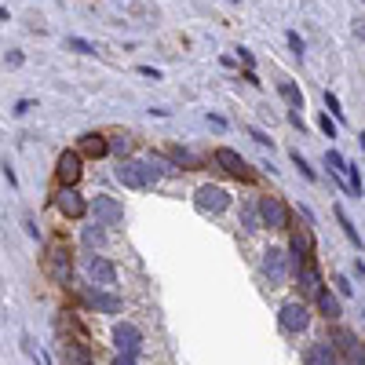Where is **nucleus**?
<instances>
[{
    "label": "nucleus",
    "instance_id": "6",
    "mask_svg": "<svg viewBox=\"0 0 365 365\" xmlns=\"http://www.w3.org/2000/svg\"><path fill=\"white\" fill-rule=\"evenodd\" d=\"M277 325H282L285 333H304L311 325V311L304 299H289V304H282V311H277Z\"/></svg>",
    "mask_w": 365,
    "mask_h": 365
},
{
    "label": "nucleus",
    "instance_id": "5",
    "mask_svg": "<svg viewBox=\"0 0 365 365\" xmlns=\"http://www.w3.org/2000/svg\"><path fill=\"white\" fill-rule=\"evenodd\" d=\"M88 208H92V216H95L99 227H121L124 223V205L117 198H110V194H95Z\"/></svg>",
    "mask_w": 365,
    "mask_h": 365
},
{
    "label": "nucleus",
    "instance_id": "11",
    "mask_svg": "<svg viewBox=\"0 0 365 365\" xmlns=\"http://www.w3.org/2000/svg\"><path fill=\"white\" fill-rule=\"evenodd\" d=\"M296 285H299V296H307V299H314L321 289H325V282H321V270L314 267V260H304L296 270Z\"/></svg>",
    "mask_w": 365,
    "mask_h": 365
},
{
    "label": "nucleus",
    "instance_id": "32",
    "mask_svg": "<svg viewBox=\"0 0 365 365\" xmlns=\"http://www.w3.org/2000/svg\"><path fill=\"white\" fill-rule=\"evenodd\" d=\"M172 157H176V164H190V168H194V164H201L194 154H190V150H176V154H172Z\"/></svg>",
    "mask_w": 365,
    "mask_h": 365
},
{
    "label": "nucleus",
    "instance_id": "27",
    "mask_svg": "<svg viewBox=\"0 0 365 365\" xmlns=\"http://www.w3.org/2000/svg\"><path fill=\"white\" fill-rule=\"evenodd\" d=\"M336 220H340V227H343V234H347V238H351V241H354V245L361 249V234H358V227H354V223L347 220V212H343V208H336Z\"/></svg>",
    "mask_w": 365,
    "mask_h": 365
},
{
    "label": "nucleus",
    "instance_id": "34",
    "mask_svg": "<svg viewBox=\"0 0 365 365\" xmlns=\"http://www.w3.org/2000/svg\"><path fill=\"white\" fill-rule=\"evenodd\" d=\"M249 136H252L256 143H260V146H270V150H274V139H270L267 132H260V128H249Z\"/></svg>",
    "mask_w": 365,
    "mask_h": 365
},
{
    "label": "nucleus",
    "instance_id": "7",
    "mask_svg": "<svg viewBox=\"0 0 365 365\" xmlns=\"http://www.w3.org/2000/svg\"><path fill=\"white\" fill-rule=\"evenodd\" d=\"M263 277L270 282V289H277V285H285L289 282V256H285V249H267L263 252Z\"/></svg>",
    "mask_w": 365,
    "mask_h": 365
},
{
    "label": "nucleus",
    "instance_id": "36",
    "mask_svg": "<svg viewBox=\"0 0 365 365\" xmlns=\"http://www.w3.org/2000/svg\"><path fill=\"white\" fill-rule=\"evenodd\" d=\"M336 289H340V296H351L354 292V285L347 282V277H336Z\"/></svg>",
    "mask_w": 365,
    "mask_h": 365
},
{
    "label": "nucleus",
    "instance_id": "3",
    "mask_svg": "<svg viewBox=\"0 0 365 365\" xmlns=\"http://www.w3.org/2000/svg\"><path fill=\"white\" fill-rule=\"evenodd\" d=\"M194 205H198L201 216H223V212L230 208V194L223 186H216V183H205V186H198Z\"/></svg>",
    "mask_w": 365,
    "mask_h": 365
},
{
    "label": "nucleus",
    "instance_id": "29",
    "mask_svg": "<svg viewBox=\"0 0 365 365\" xmlns=\"http://www.w3.org/2000/svg\"><path fill=\"white\" fill-rule=\"evenodd\" d=\"M241 227L245 230H260L263 223H260V212H256V205H245L241 208Z\"/></svg>",
    "mask_w": 365,
    "mask_h": 365
},
{
    "label": "nucleus",
    "instance_id": "15",
    "mask_svg": "<svg viewBox=\"0 0 365 365\" xmlns=\"http://www.w3.org/2000/svg\"><path fill=\"white\" fill-rule=\"evenodd\" d=\"M304 365H336V347L329 340H314L304 351Z\"/></svg>",
    "mask_w": 365,
    "mask_h": 365
},
{
    "label": "nucleus",
    "instance_id": "35",
    "mask_svg": "<svg viewBox=\"0 0 365 365\" xmlns=\"http://www.w3.org/2000/svg\"><path fill=\"white\" fill-rule=\"evenodd\" d=\"M30 110H33V102H30V99H18V102H15V117H26Z\"/></svg>",
    "mask_w": 365,
    "mask_h": 365
},
{
    "label": "nucleus",
    "instance_id": "31",
    "mask_svg": "<svg viewBox=\"0 0 365 365\" xmlns=\"http://www.w3.org/2000/svg\"><path fill=\"white\" fill-rule=\"evenodd\" d=\"M318 128H321V132H325L329 139H336V121H333L329 114H321V117H318Z\"/></svg>",
    "mask_w": 365,
    "mask_h": 365
},
{
    "label": "nucleus",
    "instance_id": "37",
    "mask_svg": "<svg viewBox=\"0 0 365 365\" xmlns=\"http://www.w3.org/2000/svg\"><path fill=\"white\" fill-rule=\"evenodd\" d=\"M238 59L245 62V70H252V66H256V59H252V52H249V48H238Z\"/></svg>",
    "mask_w": 365,
    "mask_h": 365
},
{
    "label": "nucleus",
    "instance_id": "33",
    "mask_svg": "<svg viewBox=\"0 0 365 365\" xmlns=\"http://www.w3.org/2000/svg\"><path fill=\"white\" fill-rule=\"evenodd\" d=\"M325 106H329V110H333V117H336V121H343V110H340V99H336L333 92H325Z\"/></svg>",
    "mask_w": 365,
    "mask_h": 365
},
{
    "label": "nucleus",
    "instance_id": "16",
    "mask_svg": "<svg viewBox=\"0 0 365 365\" xmlns=\"http://www.w3.org/2000/svg\"><path fill=\"white\" fill-rule=\"evenodd\" d=\"M62 365H95L88 343L84 340H66L62 343Z\"/></svg>",
    "mask_w": 365,
    "mask_h": 365
},
{
    "label": "nucleus",
    "instance_id": "10",
    "mask_svg": "<svg viewBox=\"0 0 365 365\" xmlns=\"http://www.w3.org/2000/svg\"><path fill=\"white\" fill-rule=\"evenodd\" d=\"M55 208H59L66 220H84V216H88V201H84V198L77 194V186H59V194H55Z\"/></svg>",
    "mask_w": 365,
    "mask_h": 365
},
{
    "label": "nucleus",
    "instance_id": "30",
    "mask_svg": "<svg viewBox=\"0 0 365 365\" xmlns=\"http://www.w3.org/2000/svg\"><path fill=\"white\" fill-rule=\"evenodd\" d=\"M285 40H289V48H292V55H299V59H304V37H299L296 30H289V33H285Z\"/></svg>",
    "mask_w": 365,
    "mask_h": 365
},
{
    "label": "nucleus",
    "instance_id": "2",
    "mask_svg": "<svg viewBox=\"0 0 365 365\" xmlns=\"http://www.w3.org/2000/svg\"><path fill=\"white\" fill-rule=\"evenodd\" d=\"M256 212H260V223L270 230H289L292 227V212L282 198H260L256 201Z\"/></svg>",
    "mask_w": 365,
    "mask_h": 365
},
{
    "label": "nucleus",
    "instance_id": "42",
    "mask_svg": "<svg viewBox=\"0 0 365 365\" xmlns=\"http://www.w3.org/2000/svg\"><path fill=\"white\" fill-rule=\"evenodd\" d=\"M139 73H143V77H154V80H161V73H157L154 66H139Z\"/></svg>",
    "mask_w": 365,
    "mask_h": 365
},
{
    "label": "nucleus",
    "instance_id": "24",
    "mask_svg": "<svg viewBox=\"0 0 365 365\" xmlns=\"http://www.w3.org/2000/svg\"><path fill=\"white\" fill-rule=\"evenodd\" d=\"M106 150H110V154H117V157L124 161L128 154H132V139H128V136H114V139H106Z\"/></svg>",
    "mask_w": 365,
    "mask_h": 365
},
{
    "label": "nucleus",
    "instance_id": "26",
    "mask_svg": "<svg viewBox=\"0 0 365 365\" xmlns=\"http://www.w3.org/2000/svg\"><path fill=\"white\" fill-rule=\"evenodd\" d=\"M289 157H292V164L299 168V176H304V179H311V183H318V172H314V168L307 164V157H304V154H299V150H292V154H289Z\"/></svg>",
    "mask_w": 365,
    "mask_h": 365
},
{
    "label": "nucleus",
    "instance_id": "40",
    "mask_svg": "<svg viewBox=\"0 0 365 365\" xmlns=\"http://www.w3.org/2000/svg\"><path fill=\"white\" fill-rule=\"evenodd\" d=\"M114 365H139V358H128V354H117Z\"/></svg>",
    "mask_w": 365,
    "mask_h": 365
},
{
    "label": "nucleus",
    "instance_id": "4",
    "mask_svg": "<svg viewBox=\"0 0 365 365\" xmlns=\"http://www.w3.org/2000/svg\"><path fill=\"white\" fill-rule=\"evenodd\" d=\"M212 161H216L227 176H234V179H241V183H252L256 179V172H252V164L238 154V150H230V146H220L216 154H212Z\"/></svg>",
    "mask_w": 365,
    "mask_h": 365
},
{
    "label": "nucleus",
    "instance_id": "9",
    "mask_svg": "<svg viewBox=\"0 0 365 365\" xmlns=\"http://www.w3.org/2000/svg\"><path fill=\"white\" fill-rule=\"evenodd\" d=\"M114 347H117V354L139 358V351H143V333H139V325H132V321H117V325H114Z\"/></svg>",
    "mask_w": 365,
    "mask_h": 365
},
{
    "label": "nucleus",
    "instance_id": "1",
    "mask_svg": "<svg viewBox=\"0 0 365 365\" xmlns=\"http://www.w3.org/2000/svg\"><path fill=\"white\" fill-rule=\"evenodd\" d=\"M44 274L52 277L55 285H62V289L70 285V277H73V260H70V245L62 241V238H55V241L48 245V256H44Z\"/></svg>",
    "mask_w": 365,
    "mask_h": 365
},
{
    "label": "nucleus",
    "instance_id": "39",
    "mask_svg": "<svg viewBox=\"0 0 365 365\" xmlns=\"http://www.w3.org/2000/svg\"><path fill=\"white\" fill-rule=\"evenodd\" d=\"M4 179H8V186H18V176H15V168L4 161Z\"/></svg>",
    "mask_w": 365,
    "mask_h": 365
},
{
    "label": "nucleus",
    "instance_id": "25",
    "mask_svg": "<svg viewBox=\"0 0 365 365\" xmlns=\"http://www.w3.org/2000/svg\"><path fill=\"white\" fill-rule=\"evenodd\" d=\"M66 48L77 52V55H99V48L92 44V40H84V37H66Z\"/></svg>",
    "mask_w": 365,
    "mask_h": 365
},
{
    "label": "nucleus",
    "instance_id": "17",
    "mask_svg": "<svg viewBox=\"0 0 365 365\" xmlns=\"http://www.w3.org/2000/svg\"><path fill=\"white\" fill-rule=\"evenodd\" d=\"M88 304H92L95 311H102V314H121V311H124L121 296H114L110 289H92V292H88Z\"/></svg>",
    "mask_w": 365,
    "mask_h": 365
},
{
    "label": "nucleus",
    "instance_id": "13",
    "mask_svg": "<svg viewBox=\"0 0 365 365\" xmlns=\"http://www.w3.org/2000/svg\"><path fill=\"white\" fill-rule=\"evenodd\" d=\"M117 179H121L128 190H146V186H150L146 168H143V161H136V157H124V161L117 164Z\"/></svg>",
    "mask_w": 365,
    "mask_h": 365
},
{
    "label": "nucleus",
    "instance_id": "21",
    "mask_svg": "<svg viewBox=\"0 0 365 365\" xmlns=\"http://www.w3.org/2000/svg\"><path fill=\"white\" fill-rule=\"evenodd\" d=\"M314 304H318V311H321V314H325L329 321H336V318L343 314V311H340V299H336V296H333L329 289H321V292L314 296Z\"/></svg>",
    "mask_w": 365,
    "mask_h": 365
},
{
    "label": "nucleus",
    "instance_id": "20",
    "mask_svg": "<svg viewBox=\"0 0 365 365\" xmlns=\"http://www.w3.org/2000/svg\"><path fill=\"white\" fill-rule=\"evenodd\" d=\"M80 154L84 157H106L110 150H106V136L102 132H84L80 136Z\"/></svg>",
    "mask_w": 365,
    "mask_h": 365
},
{
    "label": "nucleus",
    "instance_id": "43",
    "mask_svg": "<svg viewBox=\"0 0 365 365\" xmlns=\"http://www.w3.org/2000/svg\"><path fill=\"white\" fill-rule=\"evenodd\" d=\"M289 124H296V128H299V132H304V117H299V114H296V110H292V114H289Z\"/></svg>",
    "mask_w": 365,
    "mask_h": 365
},
{
    "label": "nucleus",
    "instance_id": "14",
    "mask_svg": "<svg viewBox=\"0 0 365 365\" xmlns=\"http://www.w3.org/2000/svg\"><path fill=\"white\" fill-rule=\"evenodd\" d=\"M329 343H333V347H340L343 354H347V365H365V358H361V340H358L351 329H336Z\"/></svg>",
    "mask_w": 365,
    "mask_h": 365
},
{
    "label": "nucleus",
    "instance_id": "23",
    "mask_svg": "<svg viewBox=\"0 0 365 365\" xmlns=\"http://www.w3.org/2000/svg\"><path fill=\"white\" fill-rule=\"evenodd\" d=\"M277 95H282V99L292 106V110H304V92H299L292 80H282V84H277Z\"/></svg>",
    "mask_w": 365,
    "mask_h": 365
},
{
    "label": "nucleus",
    "instance_id": "8",
    "mask_svg": "<svg viewBox=\"0 0 365 365\" xmlns=\"http://www.w3.org/2000/svg\"><path fill=\"white\" fill-rule=\"evenodd\" d=\"M84 270H88V282L95 285V289H110L114 292V285H117V267L106 260V256H88V263H84Z\"/></svg>",
    "mask_w": 365,
    "mask_h": 365
},
{
    "label": "nucleus",
    "instance_id": "18",
    "mask_svg": "<svg viewBox=\"0 0 365 365\" xmlns=\"http://www.w3.org/2000/svg\"><path fill=\"white\" fill-rule=\"evenodd\" d=\"M292 230V245H289V256H299V260H307L314 252V234L311 227H289Z\"/></svg>",
    "mask_w": 365,
    "mask_h": 365
},
{
    "label": "nucleus",
    "instance_id": "28",
    "mask_svg": "<svg viewBox=\"0 0 365 365\" xmlns=\"http://www.w3.org/2000/svg\"><path fill=\"white\" fill-rule=\"evenodd\" d=\"M343 164H347V161H343L340 154H336V150H325V168L333 172V176L343 183Z\"/></svg>",
    "mask_w": 365,
    "mask_h": 365
},
{
    "label": "nucleus",
    "instance_id": "19",
    "mask_svg": "<svg viewBox=\"0 0 365 365\" xmlns=\"http://www.w3.org/2000/svg\"><path fill=\"white\" fill-rule=\"evenodd\" d=\"M143 168H146V179H150V186H154L157 179H164V176H172V172H176V164H172L168 157H161V154H150V157L143 161Z\"/></svg>",
    "mask_w": 365,
    "mask_h": 365
},
{
    "label": "nucleus",
    "instance_id": "12",
    "mask_svg": "<svg viewBox=\"0 0 365 365\" xmlns=\"http://www.w3.org/2000/svg\"><path fill=\"white\" fill-rule=\"evenodd\" d=\"M80 154H73V150H66V154H59V161H55V179H59V186H77L80 183Z\"/></svg>",
    "mask_w": 365,
    "mask_h": 365
},
{
    "label": "nucleus",
    "instance_id": "41",
    "mask_svg": "<svg viewBox=\"0 0 365 365\" xmlns=\"http://www.w3.org/2000/svg\"><path fill=\"white\" fill-rule=\"evenodd\" d=\"M8 66H23V52H11L8 55Z\"/></svg>",
    "mask_w": 365,
    "mask_h": 365
},
{
    "label": "nucleus",
    "instance_id": "38",
    "mask_svg": "<svg viewBox=\"0 0 365 365\" xmlns=\"http://www.w3.org/2000/svg\"><path fill=\"white\" fill-rule=\"evenodd\" d=\"M23 227H26V234H30V238H40V230H37L33 216H23Z\"/></svg>",
    "mask_w": 365,
    "mask_h": 365
},
{
    "label": "nucleus",
    "instance_id": "22",
    "mask_svg": "<svg viewBox=\"0 0 365 365\" xmlns=\"http://www.w3.org/2000/svg\"><path fill=\"white\" fill-rule=\"evenodd\" d=\"M80 241H84V249H102L106 245V227H99V223H92V227H84L80 230Z\"/></svg>",
    "mask_w": 365,
    "mask_h": 365
},
{
    "label": "nucleus",
    "instance_id": "44",
    "mask_svg": "<svg viewBox=\"0 0 365 365\" xmlns=\"http://www.w3.org/2000/svg\"><path fill=\"white\" fill-rule=\"evenodd\" d=\"M230 4H238V0H230Z\"/></svg>",
    "mask_w": 365,
    "mask_h": 365
}]
</instances>
